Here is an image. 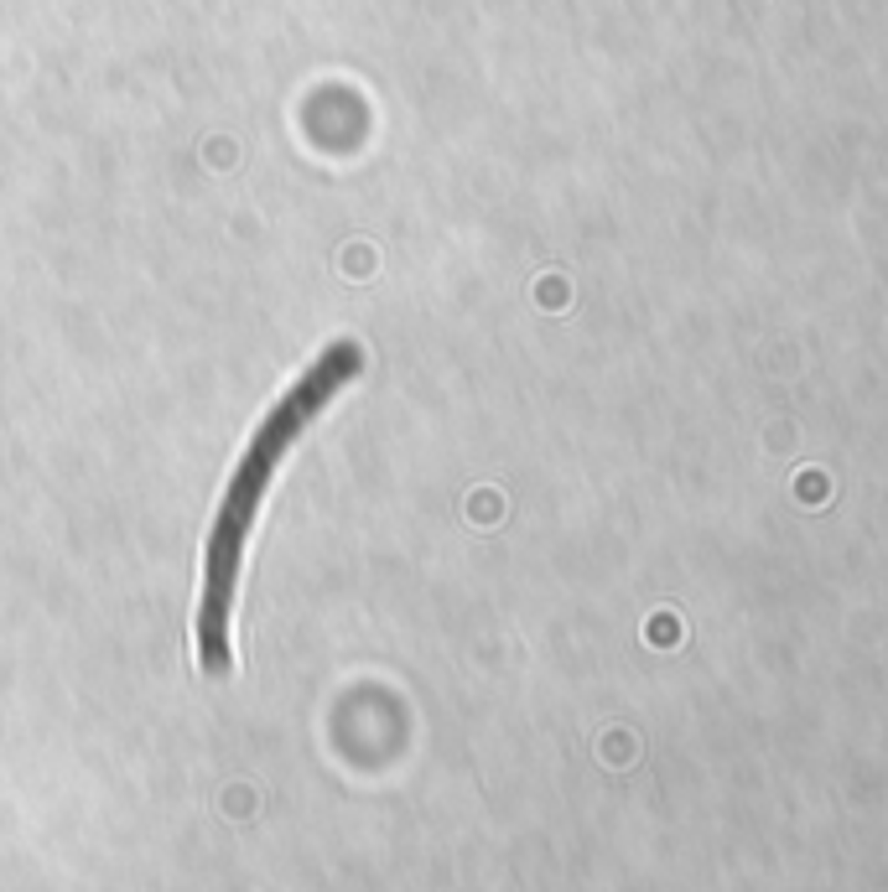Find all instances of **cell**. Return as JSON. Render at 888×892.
<instances>
[{"instance_id":"cell-1","label":"cell","mask_w":888,"mask_h":892,"mask_svg":"<svg viewBox=\"0 0 888 892\" xmlns=\"http://www.w3.org/2000/svg\"><path fill=\"white\" fill-rule=\"evenodd\" d=\"M358 348L354 343H333L317 364L291 384L286 395L275 399L265 420H260L255 441L244 446L240 467L224 488L219 519L209 529V550H203V597H198V669L219 680L229 674V618H234V587H240V560H244V540L255 529V514L265 504L275 467L286 462V451L296 446V436L317 420L327 399L338 395L343 384L358 374Z\"/></svg>"}]
</instances>
